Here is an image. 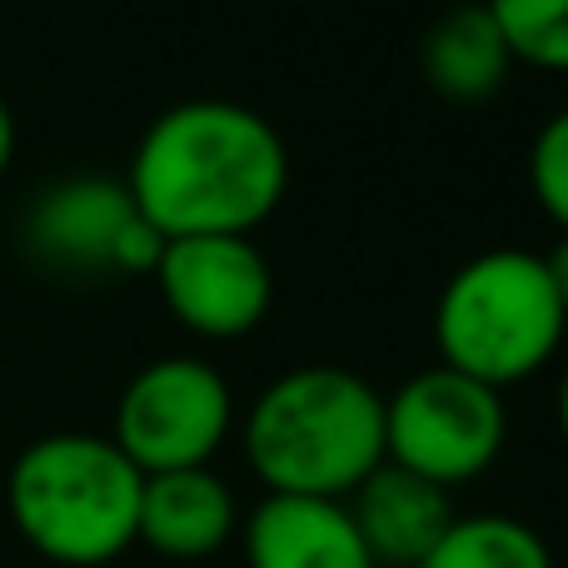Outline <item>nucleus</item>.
<instances>
[{
  "instance_id": "nucleus-17",
  "label": "nucleus",
  "mask_w": 568,
  "mask_h": 568,
  "mask_svg": "<svg viewBox=\"0 0 568 568\" xmlns=\"http://www.w3.org/2000/svg\"><path fill=\"white\" fill-rule=\"evenodd\" d=\"M10 155H16V115H10V105L0 100V175L10 170Z\"/></svg>"
},
{
  "instance_id": "nucleus-15",
  "label": "nucleus",
  "mask_w": 568,
  "mask_h": 568,
  "mask_svg": "<svg viewBox=\"0 0 568 568\" xmlns=\"http://www.w3.org/2000/svg\"><path fill=\"white\" fill-rule=\"evenodd\" d=\"M529 185L539 210L568 235V110L549 120V125L534 135L529 150Z\"/></svg>"
},
{
  "instance_id": "nucleus-16",
  "label": "nucleus",
  "mask_w": 568,
  "mask_h": 568,
  "mask_svg": "<svg viewBox=\"0 0 568 568\" xmlns=\"http://www.w3.org/2000/svg\"><path fill=\"white\" fill-rule=\"evenodd\" d=\"M544 270H549V284H554V294H559V304L568 314V235L544 255Z\"/></svg>"
},
{
  "instance_id": "nucleus-2",
  "label": "nucleus",
  "mask_w": 568,
  "mask_h": 568,
  "mask_svg": "<svg viewBox=\"0 0 568 568\" xmlns=\"http://www.w3.org/2000/svg\"><path fill=\"white\" fill-rule=\"evenodd\" d=\"M240 439L270 494L349 499L384 464V399L354 369L310 364L260 389Z\"/></svg>"
},
{
  "instance_id": "nucleus-13",
  "label": "nucleus",
  "mask_w": 568,
  "mask_h": 568,
  "mask_svg": "<svg viewBox=\"0 0 568 568\" xmlns=\"http://www.w3.org/2000/svg\"><path fill=\"white\" fill-rule=\"evenodd\" d=\"M419 568H554V554L524 519L459 514Z\"/></svg>"
},
{
  "instance_id": "nucleus-5",
  "label": "nucleus",
  "mask_w": 568,
  "mask_h": 568,
  "mask_svg": "<svg viewBox=\"0 0 568 568\" xmlns=\"http://www.w3.org/2000/svg\"><path fill=\"white\" fill-rule=\"evenodd\" d=\"M509 439L499 389L459 369H419L384 399V459L439 489L474 484Z\"/></svg>"
},
{
  "instance_id": "nucleus-1",
  "label": "nucleus",
  "mask_w": 568,
  "mask_h": 568,
  "mask_svg": "<svg viewBox=\"0 0 568 568\" xmlns=\"http://www.w3.org/2000/svg\"><path fill=\"white\" fill-rule=\"evenodd\" d=\"M290 155L280 130L235 100H180L150 120L125 190L160 240L255 235L280 210Z\"/></svg>"
},
{
  "instance_id": "nucleus-9",
  "label": "nucleus",
  "mask_w": 568,
  "mask_h": 568,
  "mask_svg": "<svg viewBox=\"0 0 568 568\" xmlns=\"http://www.w3.org/2000/svg\"><path fill=\"white\" fill-rule=\"evenodd\" d=\"M245 568H374L344 499L265 494L240 519Z\"/></svg>"
},
{
  "instance_id": "nucleus-7",
  "label": "nucleus",
  "mask_w": 568,
  "mask_h": 568,
  "mask_svg": "<svg viewBox=\"0 0 568 568\" xmlns=\"http://www.w3.org/2000/svg\"><path fill=\"white\" fill-rule=\"evenodd\" d=\"M26 245L60 275H155L165 240L140 220L125 180H55L26 215Z\"/></svg>"
},
{
  "instance_id": "nucleus-4",
  "label": "nucleus",
  "mask_w": 568,
  "mask_h": 568,
  "mask_svg": "<svg viewBox=\"0 0 568 568\" xmlns=\"http://www.w3.org/2000/svg\"><path fill=\"white\" fill-rule=\"evenodd\" d=\"M568 314L549 284L544 255L529 250H484L459 265L434 304L439 364L489 389L539 374L559 354Z\"/></svg>"
},
{
  "instance_id": "nucleus-14",
  "label": "nucleus",
  "mask_w": 568,
  "mask_h": 568,
  "mask_svg": "<svg viewBox=\"0 0 568 568\" xmlns=\"http://www.w3.org/2000/svg\"><path fill=\"white\" fill-rule=\"evenodd\" d=\"M514 65L568 75V0H484Z\"/></svg>"
},
{
  "instance_id": "nucleus-3",
  "label": "nucleus",
  "mask_w": 568,
  "mask_h": 568,
  "mask_svg": "<svg viewBox=\"0 0 568 568\" xmlns=\"http://www.w3.org/2000/svg\"><path fill=\"white\" fill-rule=\"evenodd\" d=\"M145 474L100 434H45L10 464L6 504L20 539L60 568L115 564L135 544Z\"/></svg>"
},
{
  "instance_id": "nucleus-12",
  "label": "nucleus",
  "mask_w": 568,
  "mask_h": 568,
  "mask_svg": "<svg viewBox=\"0 0 568 568\" xmlns=\"http://www.w3.org/2000/svg\"><path fill=\"white\" fill-rule=\"evenodd\" d=\"M419 65L434 95L454 100V105H479L509 80L514 55L504 45L499 26L489 20V10L459 6L429 26V36L419 45Z\"/></svg>"
},
{
  "instance_id": "nucleus-11",
  "label": "nucleus",
  "mask_w": 568,
  "mask_h": 568,
  "mask_svg": "<svg viewBox=\"0 0 568 568\" xmlns=\"http://www.w3.org/2000/svg\"><path fill=\"white\" fill-rule=\"evenodd\" d=\"M235 534H240L235 494H230V484L215 469L145 474L135 544L155 549L160 559L195 564L220 554Z\"/></svg>"
},
{
  "instance_id": "nucleus-6",
  "label": "nucleus",
  "mask_w": 568,
  "mask_h": 568,
  "mask_svg": "<svg viewBox=\"0 0 568 568\" xmlns=\"http://www.w3.org/2000/svg\"><path fill=\"white\" fill-rule=\"evenodd\" d=\"M230 429H235L230 379L195 354H170L145 364L120 389L110 439L140 474H170L210 469Z\"/></svg>"
},
{
  "instance_id": "nucleus-10",
  "label": "nucleus",
  "mask_w": 568,
  "mask_h": 568,
  "mask_svg": "<svg viewBox=\"0 0 568 568\" xmlns=\"http://www.w3.org/2000/svg\"><path fill=\"white\" fill-rule=\"evenodd\" d=\"M349 519L359 529L374 568H419L434 554V544L459 519L449 504V489L419 479L384 459L359 489L349 494Z\"/></svg>"
},
{
  "instance_id": "nucleus-8",
  "label": "nucleus",
  "mask_w": 568,
  "mask_h": 568,
  "mask_svg": "<svg viewBox=\"0 0 568 568\" xmlns=\"http://www.w3.org/2000/svg\"><path fill=\"white\" fill-rule=\"evenodd\" d=\"M155 284L175 324H185L200 339H240L265 324L275 300L270 260L250 235L165 240L155 260Z\"/></svg>"
},
{
  "instance_id": "nucleus-18",
  "label": "nucleus",
  "mask_w": 568,
  "mask_h": 568,
  "mask_svg": "<svg viewBox=\"0 0 568 568\" xmlns=\"http://www.w3.org/2000/svg\"><path fill=\"white\" fill-rule=\"evenodd\" d=\"M554 409H559V434H564V444H568V369H564V379H559V404H554Z\"/></svg>"
}]
</instances>
